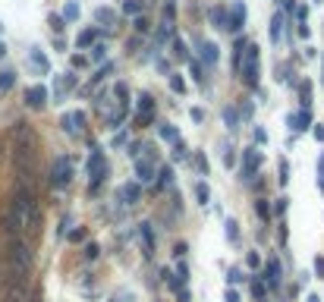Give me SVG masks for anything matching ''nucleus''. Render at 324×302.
<instances>
[{"label": "nucleus", "instance_id": "7ed1b4c3", "mask_svg": "<svg viewBox=\"0 0 324 302\" xmlns=\"http://www.w3.org/2000/svg\"><path fill=\"white\" fill-rule=\"evenodd\" d=\"M10 264H13V274L16 277H26L29 271H32V252L26 249V242H13L10 246Z\"/></svg>", "mask_w": 324, "mask_h": 302}, {"label": "nucleus", "instance_id": "0eeeda50", "mask_svg": "<svg viewBox=\"0 0 324 302\" xmlns=\"http://www.w3.org/2000/svg\"><path fill=\"white\" fill-rule=\"evenodd\" d=\"M26 104L32 110H41L44 104H47V88L44 85H32L29 91H26Z\"/></svg>", "mask_w": 324, "mask_h": 302}, {"label": "nucleus", "instance_id": "a211bd4d", "mask_svg": "<svg viewBox=\"0 0 324 302\" xmlns=\"http://www.w3.org/2000/svg\"><path fill=\"white\" fill-rule=\"evenodd\" d=\"M211 22H214V26H224V29H227V10H218V7H214V10H211Z\"/></svg>", "mask_w": 324, "mask_h": 302}, {"label": "nucleus", "instance_id": "9b49d317", "mask_svg": "<svg viewBox=\"0 0 324 302\" xmlns=\"http://www.w3.org/2000/svg\"><path fill=\"white\" fill-rule=\"evenodd\" d=\"M290 126H293L296 132L308 129V126H311V117H308V110H302V113H296V117H290Z\"/></svg>", "mask_w": 324, "mask_h": 302}, {"label": "nucleus", "instance_id": "393cba45", "mask_svg": "<svg viewBox=\"0 0 324 302\" xmlns=\"http://www.w3.org/2000/svg\"><path fill=\"white\" fill-rule=\"evenodd\" d=\"M32 63H35V66H41V69H47V57H44V54H38V51H32Z\"/></svg>", "mask_w": 324, "mask_h": 302}, {"label": "nucleus", "instance_id": "423d86ee", "mask_svg": "<svg viewBox=\"0 0 324 302\" xmlns=\"http://www.w3.org/2000/svg\"><path fill=\"white\" fill-rule=\"evenodd\" d=\"M258 164H261V151L246 148V151H243V177H246V180H249V177H255Z\"/></svg>", "mask_w": 324, "mask_h": 302}, {"label": "nucleus", "instance_id": "2f4dec72", "mask_svg": "<svg viewBox=\"0 0 324 302\" xmlns=\"http://www.w3.org/2000/svg\"><path fill=\"white\" fill-rule=\"evenodd\" d=\"M123 10H126V13H139V0H126Z\"/></svg>", "mask_w": 324, "mask_h": 302}, {"label": "nucleus", "instance_id": "f03ea898", "mask_svg": "<svg viewBox=\"0 0 324 302\" xmlns=\"http://www.w3.org/2000/svg\"><path fill=\"white\" fill-rule=\"evenodd\" d=\"M239 69H243V79L249 85H255L258 82V48L255 44H246V51L239 54Z\"/></svg>", "mask_w": 324, "mask_h": 302}, {"label": "nucleus", "instance_id": "39448f33", "mask_svg": "<svg viewBox=\"0 0 324 302\" xmlns=\"http://www.w3.org/2000/svg\"><path fill=\"white\" fill-rule=\"evenodd\" d=\"M69 180H73V167H69V161H66V158H57V161H54V170H51V186L63 189Z\"/></svg>", "mask_w": 324, "mask_h": 302}, {"label": "nucleus", "instance_id": "ddd939ff", "mask_svg": "<svg viewBox=\"0 0 324 302\" xmlns=\"http://www.w3.org/2000/svg\"><path fill=\"white\" fill-rule=\"evenodd\" d=\"M120 195H123V202H126V205H133V202L139 199V186H136V183H129V186H123V189H120Z\"/></svg>", "mask_w": 324, "mask_h": 302}, {"label": "nucleus", "instance_id": "5701e85b", "mask_svg": "<svg viewBox=\"0 0 324 302\" xmlns=\"http://www.w3.org/2000/svg\"><path fill=\"white\" fill-rule=\"evenodd\" d=\"M195 195H198V202H201V205H208V199H211V192H208V186H205V183H201L198 189H195Z\"/></svg>", "mask_w": 324, "mask_h": 302}, {"label": "nucleus", "instance_id": "bb28decb", "mask_svg": "<svg viewBox=\"0 0 324 302\" xmlns=\"http://www.w3.org/2000/svg\"><path fill=\"white\" fill-rule=\"evenodd\" d=\"M227 239L236 242V220H227Z\"/></svg>", "mask_w": 324, "mask_h": 302}, {"label": "nucleus", "instance_id": "58836bf2", "mask_svg": "<svg viewBox=\"0 0 324 302\" xmlns=\"http://www.w3.org/2000/svg\"><path fill=\"white\" fill-rule=\"evenodd\" d=\"M315 138H318V142H324V126H321V123L315 126Z\"/></svg>", "mask_w": 324, "mask_h": 302}, {"label": "nucleus", "instance_id": "6ab92c4d", "mask_svg": "<svg viewBox=\"0 0 324 302\" xmlns=\"http://www.w3.org/2000/svg\"><path fill=\"white\" fill-rule=\"evenodd\" d=\"M63 19H69V22L79 19V4H66L63 7Z\"/></svg>", "mask_w": 324, "mask_h": 302}, {"label": "nucleus", "instance_id": "72a5a7b5", "mask_svg": "<svg viewBox=\"0 0 324 302\" xmlns=\"http://www.w3.org/2000/svg\"><path fill=\"white\" fill-rule=\"evenodd\" d=\"M104 51H107L104 44H94V54H91V57H94V60H104Z\"/></svg>", "mask_w": 324, "mask_h": 302}, {"label": "nucleus", "instance_id": "f704fd0d", "mask_svg": "<svg viewBox=\"0 0 324 302\" xmlns=\"http://www.w3.org/2000/svg\"><path fill=\"white\" fill-rule=\"evenodd\" d=\"M173 51H176V57H186V48H183V41H179V38L173 41Z\"/></svg>", "mask_w": 324, "mask_h": 302}, {"label": "nucleus", "instance_id": "cd10ccee", "mask_svg": "<svg viewBox=\"0 0 324 302\" xmlns=\"http://www.w3.org/2000/svg\"><path fill=\"white\" fill-rule=\"evenodd\" d=\"M224 120H227V123H230V129H236V113H233L230 107H227V110H224Z\"/></svg>", "mask_w": 324, "mask_h": 302}, {"label": "nucleus", "instance_id": "79ce46f5", "mask_svg": "<svg viewBox=\"0 0 324 302\" xmlns=\"http://www.w3.org/2000/svg\"><path fill=\"white\" fill-rule=\"evenodd\" d=\"M308 302H321V299H318V296H308Z\"/></svg>", "mask_w": 324, "mask_h": 302}, {"label": "nucleus", "instance_id": "f3484780", "mask_svg": "<svg viewBox=\"0 0 324 302\" xmlns=\"http://www.w3.org/2000/svg\"><path fill=\"white\" fill-rule=\"evenodd\" d=\"M13 82H16V73H10V69H4V73H0V88H13Z\"/></svg>", "mask_w": 324, "mask_h": 302}, {"label": "nucleus", "instance_id": "e433bc0d", "mask_svg": "<svg viewBox=\"0 0 324 302\" xmlns=\"http://www.w3.org/2000/svg\"><path fill=\"white\" fill-rule=\"evenodd\" d=\"M255 142H268V132L265 129H255Z\"/></svg>", "mask_w": 324, "mask_h": 302}, {"label": "nucleus", "instance_id": "aec40b11", "mask_svg": "<svg viewBox=\"0 0 324 302\" xmlns=\"http://www.w3.org/2000/svg\"><path fill=\"white\" fill-rule=\"evenodd\" d=\"M280 26H283V16H274V22H271V38L274 41L280 38Z\"/></svg>", "mask_w": 324, "mask_h": 302}, {"label": "nucleus", "instance_id": "c756f323", "mask_svg": "<svg viewBox=\"0 0 324 302\" xmlns=\"http://www.w3.org/2000/svg\"><path fill=\"white\" fill-rule=\"evenodd\" d=\"M98 246H94V242H88V246H85V258H98Z\"/></svg>", "mask_w": 324, "mask_h": 302}, {"label": "nucleus", "instance_id": "c85d7f7f", "mask_svg": "<svg viewBox=\"0 0 324 302\" xmlns=\"http://www.w3.org/2000/svg\"><path fill=\"white\" fill-rule=\"evenodd\" d=\"M286 180H290V164L280 161V183H286Z\"/></svg>", "mask_w": 324, "mask_h": 302}, {"label": "nucleus", "instance_id": "4468645a", "mask_svg": "<svg viewBox=\"0 0 324 302\" xmlns=\"http://www.w3.org/2000/svg\"><path fill=\"white\" fill-rule=\"evenodd\" d=\"M136 177H139V183H148L151 180V164H148V161H139V164H136Z\"/></svg>", "mask_w": 324, "mask_h": 302}, {"label": "nucleus", "instance_id": "a19ab883", "mask_svg": "<svg viewBox=\"0 0 324 302\" xmlns=\"http://www.w3.org/2000/svg\"><path fill=\"white\" fill-rule=\"evenodd\" d=\"M4 57H7V48H4V44H0V60H4Z\"/></svg>", "mask_w": 324, "mask_h": 302}, {"label": "nucleus", "instance_id": "37998d69", "mask_svg": "<svg viewBox=\"0 0 324 302\" xmlns=\"http://www.w3.org/2000/svg\"><path fill=\"white\" fill-rule=\"evenodd\" d=\"M315 4H324V0H315Z\"/></svg>", "mask_w": 324, "mask_h": 302}, {"label": "nucleus", "instance_id": "1a4fd4ad", "mask_svg": "<svg viewBox=\"0 0 324 302\" xmlns=\"http://www.w3.org/2000/svg\"><path fill=\"white\" fill-rule=\"evenodd\" d=\"M243 22H246V7L236 4L233 13H230V19H227V29H230V32H239V29H243Z\"/></svg>", "mask_w": 324, "mask_h": 302}, {"label": "nucleus", "instance_id": "f8f14e48", "mask_svg": "<svg viewBox=\"0 0 324 302\" xmlns=\"http://www.w3.org/2000/svg\"><path fill=\"white\" fill-rule=\"evenodd\" d=\"M201 60H205V63H218V48H214L211 41L201 44Z\"/></svg>", "mask_w": 324, "mask_h": 302}, {"label": "nucleus", "instance_id": "20e7f679", "mask_svg": "<svg viewBox=\"0 0 324 302\" xmlns=\"http://www.w3.org/2000/svg\"><path fill=\"white\" fill-rule=\"evenodd\" d=\"M88 177H91V189H98L101 180L107 177V161L101 151H91V158H88Z\"/></svg>", "mask_w": 324, "mask_h": 302}, {"label": "nucleus", "instance_id": "c03bdc74", "mask_svg": "<svg viewBox=\"0 0 324 302\" xmlns=\"http://www.w3.org/2000/svg\"><path fill=\"white\" fill-rule=\"evenodd\" d=\"M0 29H4V26H0Z\"/></svg>", "mask_w": 324, "mask_h": 302}, {"label": "nucleus", "instance_id": "412c9836", "mask_svg": "<svg viewBox=\"0 0 324 302\" xmlns=\"http://www.w3.org/2000/svg\"><path fill=\"white\" fill-rule=\"evenodd\" d=\"M170 88L176 91V95H183V91H186V82H183L179 76H170Z\"/></svg>", "mask_w": 324, "mask_h": 302}, {"label": "nucleus", "instance_id": "f257e3e1", "mask_svg": "<svg viewBox=\"0 0 324 302\" xmlns=\"http://www.w3.org/2000/svg\"><path fill=\"white\" fill-rule=\"evenodd\" d=\"M32 217H35V192L16 189L13 202H10L7 214H4V227L10 230V233H22V230H29Z\"/></svg>", "mask_w": 324, "mask_h": 302}, {"label": "nucleus", "instance_id": "4be33fe9", "mask_svg": "<svg viewBox=\"0 0 324 302\" xmlns=\"http://www.w3.org/2000/svg\"><path fill=\"white\" fill-rule=\"evenodd\" d=\"M255 211H258V217H261V220H271V208H268V202H258V205H255Z\"/></svg>", "mask_w": 324, "mask_h": 302}, {"label": "nucleus", "instance_id": "a878e982", "mask_svg": "<svg viewBox=\"0 0 324 302\" xmlns=\"http://www.w3.org/2000/svg\"><path fill=\"white\" fill-rule=\"evenodd\" d=\"M170 183H173V170L164 167V170H161V186H170Z\"/></svg>", "mask_w": 324, "mask_h": 302}, {"label": "nucleus", "instance_id": "7c9ffc66", "mask_svg": "<svg viewBox=\"0 0 324 302\" xmlns=\"http://www.w3.org/2000/svg\"><path fill=\"white\" fill-rule=\"evenodd\" d=\"M192 79H195V82H205V76H201V66H198V63H192Z\"/></svg>", "mask_w": 324, "mask_h": 302}, {"label": "nucleus", "instance_id": "9d476101", "mask_svg": "<svg viewBox=\"0 0 324 302\" xmlns=\"http://www.w3.org/2000/svg\"><path fill=\"white\" fill-rule=\"evenodd\" d=\"M82 123H85V113L76 110V113H69V117H63V129H69V132L76 135V132L82 129Z\"/></svg>", "mask_w": 324, "mask_h": 302}, {"label": "nucleus", "instance_id": "2eb2a0df", "mask_svg": "<svg viewBox=\"0 0 324 302\" xmlns=\"http://www.w3.org/2000/svg\"><path fill=\"white\" fill-rule=\"evenodd\" d=\"M268 274H271V277H265V280H271V286H277V283H280V264H277V258H271Z\"/></svg>", "mask_w": 324, "mask_h": 302}, {"label": "nucleus", "instance_id": "c9c22d12", "mask_svg": "<svg viewBox=\"0 0 324 302\" xmlns=\"http://www.w3.org/2000/svg\"><path fill=\"white\" fill-rule=\"evenodd\" d=\"M224 299H227V302H239V293H236V289H227Z\"/></svg>", "mask_w": 324, "mask_h": 302}, {"label": "nucleus", "instance_id": "dca6fc26", "mask_svg": "<svg viewBox=\"0 0 324 302\" xmlns=\"http://www.w3.org/2000/svg\"><path fill=\"white\" fill-rule=\"evenodd\" d=\"M94 38H98V32H94V29H85V32H82L79 38H76V44H79V48H88Z\"/></svg>", "mask_w": 324, "mask_h": 302}, {"label": "nucleus", "instance_id": "473e14b6", "mask_svg": "<svg viewBox=\"0 0 324 302\" xmlns=\"http://www.w3.org/2000/svg\"><path fill=\"white\" fill-rule=\"evenodd\" d=\"M51 26L54 32H63V16H51Z\"/></svg>", "mask_w": 324, "mask_h": 302}, {"label": "nucleus", "instance_id": "ea45409f", "mask_svg": "<svg viewBox=\"0 0 324 302\" xmlns=\"http://www.w3.org/2000/svg\"><path fill=\"white\" fill-rule=\"evenodd\" d=\"M318 180L324 183V155H321V161H318Z\"/></svg>", "mask_w": 324, "mask_h": 302}, {"label": "nucleus", "instance_id": "b1692460", "mask_svg": "<svg viewBox=\"0 0 324 302\" xmlns=\"http://www.w3.org/2000/svg\"><path fill=\"white\" fill-rule=\"evenodd\" d=\"M161 138H170V142H176V129H173L170 123H167V126H161Z\"/></svg>", "mask_w": 324, "mask_h": 302}, {"label": "nucleus", "instance_id": "6e6552de", "mask_svg": "<svg viewBox=\"0 0 324 302\" xmlns=\"http://www.w3.org/2000/svg\"><path fill=\"white\" fill-rule=\"evenodd\" d=\"M154 120V101L151 95H142L139 98V123H151Z\"/></svg>", "mask_w": 324, "mask_h": 302}, {"label": "nucleus", "instance_id": "4c0bfd02", "mask_svg": "<svg viewBox=\"0 0 324 302\" xmlns=\"http://www.w3.org/2000/svg\"><path fill=\"white\" fill-rule=\"evenodd\" d=\"M227 280H230V283H239V280H243V277H239V271L233 268V271H230V277H227Z\"/></svg>", "mask_w": 324, "mask_h": 302}]
</instances>
